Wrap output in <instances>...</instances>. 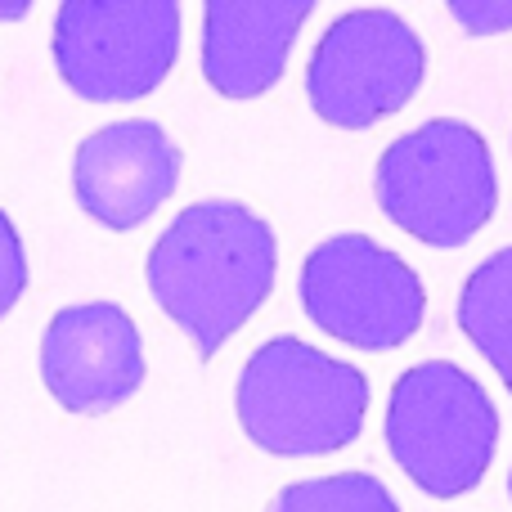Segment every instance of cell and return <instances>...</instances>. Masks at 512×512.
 <instances>
[{
	"instance_id": "5bb4252c",
	"label": "cell",
	"mask_w": 512,
	"mask_h": 512,
	"mask_svg": "<svg viewBox=\"0 0 512 512\" xmlns=\"http://www.w3.org/2000/svg\"><path fill=\"white\" fill-rule=\"evenodd\" d=\"M450 14L468 36H499L512 27V0H450Z\"/></svg>"
},
{
	"instance_id": "7c38bea8",
	"label": "cell",
	"mask_w": 512,
	"mask_h": 512,
	"mask_svg": "<svg viewBox=\"0 0 512 512\" xmlns=\"http://www.w3.org/2000/svg\"><path fill=\"white\" fill-rule=\"evenodd\" d=\"M270 512H400V504L369 472H337V477L283 486Z\"/></svg>"
},
{
	"instance_id": "8fae6325",
	"label": "cell",
	"mask_w": 512,
	"mask_h": 512,
	"mask_svg": "<svg viewBox=\"0 0 512 512\" xmlns=\"http://www.w3.org/2000/svg\"><path fill=\"white\" fill-rule=\"evenodd\" d=\"M459 324L512 391V248L495 252L468 274L459 292Z\"/></svg>"
},
{
	"instance_id": "9c48e42d",
	"label": "cell",
	"mask_w": 512,
	"mask_h": 512,
	"mask_svg": "<svg viewBox=\"0 0 512 512\" xmlns=\"http://www.w3.org/2000/svg\"><path fill=\"white\" fill-rule=\"evenodd\" d=\"M185 153L149 117L90 131L72 158V189L90 221L104 230L144 225L180 185Z\"/></svg>"
},
{
	"instance_id": "4fadbf2b",
	"label": "cell",
	"mask_w": 512,
	"mask_h": 512,
	"mask_svg": "<svg viewBox=\"0 0 512 512\" xmlns=\"http://www.w3.org/2000/svg\"><path fill=\"white\" fill-rule=\"evenodd\" d=\"M23 288H27V252H23L14 221H9V212H0V319L14 310Z\"/></svg>"
},
{
	"instance_id": "52a82bcc",
	"label": "cell",
	"mask_w": 512,
	"mask_h": 512,
	"mask_svg": "<svg viewBox=\"0 0 512 512\" xmlns=\"http://www.w3.org/2000/svg\"><path fill=\"white\" fill-rule=\"evenodd\" d=\"M301 306L310 324L360 351L405 346L423 328L427 292L418 270L364 234L324 239L301 265Z\"/></svg>"
},
{
	"instance_id": "277c9868",
	"label": "cell",
	"mask_w": 512,
	"mask_h": 512,
	"mask_svg": "<svg viewBox=\"0 0 512 512\" xmlns=\"http://www.w3.org/2000/svg\"><path fill=\"white\" fill-rule=\"evenodd\" d=\"M499 445V414L486 387L459 364L400 373L387 400V450L423 495L459 499L481 486Z\"/></svg>"
},
{
	"instance_id": "9a60e30c",
	"label": "cell",
	"mask_w": 512,
	"mask_h": 512,
	"mask_svg": "<svg viewBox=\"0 0 512 512\" xmlns=\"http://www.w3.org/2000/svg\"><path fill=\"white\" fill-rule=\"evenodd\" d=\"M508 490H512V477H508Z\"/></svg>"
},
{
	"instance_id": "6da1fadb",
	"label": "cell",
	"mask_w": 512,
	"mask_h": 512,
	"mask_svg": "<svg viewBox=\"0 0 512 512\" xmlns=\"http://www.w3.org/2000/svg\"><path fill=\"white\" fill-rule=\"evenodd\" d=\"M279 270V243L265 216L230 198L194 203L149 248V292L212 360L261 310Z\"/></svg>"
},
{
	"instance_id": "7a4b0ae2",
	"label": "cell",
	"mask_w": 512,
	"mask_h": 512,
	"mask_svg": "<svg viewBox=\"0 0 512 512\" xmlns=\"http://www.w3.org/2000/svg\"><path fill=\"white\" fill-rule=\"evenodd\" d=\"M234 409L248 441L279 459L337 454L360 436L369 382L301 337H270L239 373Z\"/></svg>"
},
{
	"instance_id": "30bf717a",
	"label": "cell",
	"mask_w": 512,
	"mask_h": 512,
	"mask_svg": "<svg viewBox=\"0 0 512 512\" xmlns=\"http://www.w3.org/2000/svg\"><path fill=\"white\" fill-rule=\"evenodd\" d=\"M310 0H212L203 9V77L225 99H256L279 86Z\"/></svg>"
},
{
	"instance_id": "5b68a950",
	"label": "cell",
	"mask_w": 512,
	"mask_h": 512,
	"mask_svg": "<svg viewBox=\"0 0 512 512\" xmlns=\"http://www.w3.org/2000/svg\"><path fill=\"white\" fill-rule=\"evenodd\" d=\"M176 54V0H63L54 14L59 77L95 104L144 99L167 81Z\"/></svg>"
},
{
	"instance_id": "8992f818",
	"label": "cell",
	"mask_w": 512,
	"mask_h": 512,
	"mask_svg": "<svg viewBox=\"0 0 512 512\" xmlns=\"http://www.w3.org/2000/svg\"><path fill=\"white\" fill-rule=\"evenodd\" d=\"M427 77L418 32L391 9H351L333 18L306 63V95L319 122L364 131L400 113Z\"/></svg>"
},
{
	"instance_id": "3957f363",
	"label": "cell",
	"mask_w": 512,
	"mask_h": 512,
	"mask_svg": "<svg viewBox=\"0 0 512 512\" xmlns=\"http://www.w3.org/2000/svg\"><path fill=\"white\" fill-rule=\"evenodd\" d=\"M378 207L427 248H463L499 207L495 158L468 122L432 117L387 144L373 171Z\"/></svg>"
},
{
	"instance_id": "ba28073f",
	"label": "cell",
	"mask_w": 512,
	"mask_h": 512,
	"mask_svg": "<svg viewBox=\"0 0 512 512\" xmlns=\"http://www.w3.org/2000/svg\"><path fill=\"white\" fill-rule=\"evenodd\" d=\"M41 378L68 414H108L144 382L140 328L113 301L63 306L41 337Z\"/></svg>"
}]
</instances>
